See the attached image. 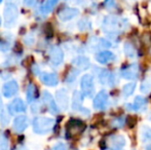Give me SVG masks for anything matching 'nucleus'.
I'll list each match as a JSON object with an SVG mask.
<instances>
[{
    "mask_svg": "<svg viewBox=\"0 0 151 150\" xmlns=\"http://www.w3.org/2000/svg\"><path fill=\"white\" fill-rule=\"evenodd\" d=\"M127 27H129L127 20L114 16L105 17V19L103 20V25H102L103 31L109 35L118 34L120 31L127 29Z\"/></svg>",
    "mask_w": 151,
    "mask_h": 150,
    "instance_id": "1",
    "label": "nucleus"
},
{
    "mask_svg": "<svg viewBox=\"0 0 151 150\" xmlns=\"http://www.w3.org/2000/svg\"><path fill=\"white\" fill-rule=\"evenodd\" d=\"M38 3V0H24V5L27 7H34Z\"/></svg>",
    "mask_w": 151,
    "mask_h": 150,
    "instance_id": "34",
    "label": "nucleus"
},
{
    "mask_svg": "<svg viewBox=\"0 0 151 150\" xmlns=\"http://www.w3.org/2000/svg\"><path fill=\"white\" fill-rule=\"evenodd\" d=\"M34 97H35V86L33 83H30L27 88V100L29 103H32Z\"/></svg>",
    "mask_w": 151,
    "mask_h": 150,
    "instance_id": "27",
    "label": "nucleus"
},
{
    "mask_svg": "<svg viewBox=\"0 0 151 150\" xmlns=\"http://www.w3.org/2000/svg\"><path fill=\"white\" fill-rule=\"evenodd\" d=\"M64 60V52L59 46L54 45L50 50V61L54 66H60Z\"/></svg>",
    "mask_w": 151,
    "mask_h": 150,
    "instance_id": "9",
    "label": "nucleus"
},
{
    "mask_svg": "<svg viewBox=\"0 0 151 150\" xmlns=\"http://www.w3.org/2000/svg\"><path fill=\"white\" fill-rule=\"evenodd\" d=\"M58 2H59V0H44V2L39 7L40 14H42L43 16H46V14H50V12L54 10V8L56 7Z\"/></svg>",
    "mask_w": 151,
    "mask_h": 150,
    "instance_id": "19",
    "label": "nucleus"
},
{
    "mask_svg": "<svg viewBox=\"0 0 151 150\" xmlns=\"http://www.w3.org/2000/svg\"><path fill=\"white\" fill-rule=\"evenodd\" d=\"M77 27L80 31H88L91 29V22L88 19H81L77 23Z\"/></svg>",
    "mask_w": 151,
    "mask_h": 150,
    "instance_id": "26",
    "label": "nucleus"
},
{
    "mask_svg": "<svg viewBox=\"0 0 151 150\" xmlns=\"http://www.w3.org/2000/svg\"><path fill=\"white\" fill-rule=\"evenodd\" d=\"M35 41V38H34L33 35H27L26 37L24 38V42L27 44V45H32Z\"/></svg>",
    "mask_w": 151,
    "mask_h": 150,
    "instance_id": "33",
    "label": "nucleus"
},
{
    "mask_svg": "<svg viewBox=\"0 0 151 150\" xmlns=\"http://www.w3.org/2000/svg\"><path fill=\"white\" fill-rule=\"evenodd\" d=\"M19 92V85L16 80H10L6 82L2 88V94L5 98H12Z\"/></svg>",
    "mask_w": 151,
    "mask_h": 150,
    "instance_id": "14",
    "label": "nucleus"
},
{
    "mask_svg": "<svg viewBox=\"0 0 151 150\" xmlns=\"http://www.w3.org/2000/svg\"><path fill=\"white\" fill-rule=\"evenodd\" d=\"M7 111L10 115H14L17 113L25 112L26 111V105L23 102V100L21 99H14V101L8 104L7 106Z\"/></svg>",
    "mask_w": 151,
    "mask_h": 150,
    "instance_id": "12",
    "label": "nucleus"
},
{
    "mask_svg": "<svg viewBox=\"0 0 151 150\" xmlns=\"http://www.w3.org/2000/svg\"><path fill=\"white\" fill-rule=\"evenodd\" d=\"M78 74H79V69H72L71 71L69 72V74H68L67 76V81L68 82H72V81H74L75 80V78H76V76H77Z\"/></svg>",
    "mask_w": 151,
    "mask_h": 150,
    "instance_id": "28",
    "label": "nucleus"
},
{
    "mask_svg": "<svg viewBox=\"0 0 151 150\" xmlns=\"http://www.w3.org/2000/svg\"><path fill=\"white\" fill-rule=\"evenodd\" d=\"M139 65L137 63H134V64H131L129 66L124 67V68L121 70L120 75L122 78L127 80H134L138 77L139 75Z\"/></svg>",
    "mask_w": 151,
    "mask_h": 150,
    "instance_id": "6",
    "label": "nucleus"
},
{
    "mask_svg": "<svg viewBox=\"0 0 151 150\" xmlns=\"http://www.w3.org/2000/svg\"><path fill=\"white\" fill-rule=\"evenodd\" d=\"M99 44H100V47H104V48H108L111 46V42L108 41L105 38H99Z\"/></svg>",
    "mask_w": 151,
    "mask_h": 150,
    "instance_id": "31",
    "label": "nucleus"
},
{
    "mask_svg": "<svg viewBox=\"0 0 151 150\" xmlns=\"http://www.w3.org/2000/svg\"><path fill=\"white\" fill-rule=\"evenodd\" d=\"M33 131L36 134L44 135L50 133L55 126V119L50 117H36L33 120Z\"/></svg>",
    "mask_w": 151,
    "mask_h": 150,
    "instance_id": "2",
    "label": "nucleus"
},
{
    "mask_svg": "<svg viewBox=\"0 0 151 150\" xmlns=\"http://www.w3.org/2000/svg\"><path fill=\"white\" fill-rule=\"evenodd\" d=\"M8 147V143H7V139L4 136L0 137V149L1 150H6Z\"/></svg>",
    "mask_w": 151,
    "mask_h": 150,
    "instance_id": "32",
    "label": "nucleus"
},
{
    "mask_svg": "<svg viewBox=\"0 0 151 150\" xmlns=\"http://www.w3.org/2000/svg\"><path fill=\"white\" fill-rule=\"evenodd\" d=\"M133 150H135V149H133Z\"/></svg>",
    "mask_w": 151,
    "mask_h": 150,
    "instance_id": "37",
    "label": "nucleus"
},
{
    "mask_svg": "<svg viewBox=\"0 0 151 150\" xmlns=\"http://www.w3.org/2000/svg\"><path fill=\"white\" fill-rule=\"evenodd\" d=\"M140 141L144 144L151 143V128L147 126H142L139 131Z\"/></svg>",
    "mask_w": 151,
    "mask_h": 150,
    "instance_id": "21",
    "label": "nucleus"
},
{
    "mask_svg": "<svg viewBox=\"0 0 151 150\" xmlns=\"http://www.w3.org/2000/svg\"><path fill=\"white\" fill-rule=\"evenodd\" d=\"M125 120L123 119V118L121 117H118V118H114L113 120H112L111 122V126H113V128H121V126L124 124Z\"/></svg>",
    "mask_w": 151,
    "mask_h": 150,
    "instance_id": "29",
    "label": "nucleus"
},
{
    "mask_svg": "<svg viewBox=\"0 0 151 150\" xmlns=\"http://www.w3.org/2000/svg\"><path fill=\"white\" fill-rule=\"evenodd\" d=\"M136 90V83L135 82H129V83L124 84L121 88V94L124 98H129L134 94Z\"/></svg>",
    "mask_w": 151,
    "mask_h": 150,
    "instance_id": "25",
    "label": "nucleus"
},
{
    "mask_svg": "<svg viewBox=\"0 0 151 150\" xmlns=\"http://www.w3.org/2000/svg\"><path fill=\"white\" fill-rule=\"evenodd\" d=\"M29 120L28 117L25 115H19L14 120V130L17 133H23L28 128Z\"/></svg>",
    "mask_w": 151,
    "mask_h": 150,
    "instance_id": "18",
    "label": "nucleus"
},
{
    "mask_svg": "<svg viewBox=\"0 0 151 150\" xmlns=\"http://www.w3.org/2000/svg\"><path fill=\"white\" fill-rule=\"evenodd\" d=\"M98 78H99V82L103 85L114 86L115 84V75L107 69H102L99 72Z\"/></svg>",
    "mask_w": 151,
    "mask_h": 150,
    "instance_id": "7",
    "label": "nucleus"
},
{
    "mask_svg": "<svg viewBox=\"0 0 151 150\" xmlns=\"http://www.w3.org/2000/svg\"><path fill=\"white\" fill-rule=\"evenodd\" d=\"M79 14V9L75 7H65L58 12V18L62 22H68Z\"/></svg>",
    "mask_w": 151,
    "mask_h": 150,
    "instance_id": "10",
    "label": "nucleus"
},
{
    "mask_svg": "<svg viewBox=\"0 0 151 150\" xmlns=\"http://www.w3.org/2000/svg\"><path fill=\"white\" fill-rule=\"evenodd\" d=\"M125 142L127 141L122 135H111L108 138V146L111 150H122Z\"/></svg>",
    "mask_w": 151,
    "mask_h": 150,
    "instance_id": "8",
    "label": "nucleus"
},
{
    "mask_svg": "<svg viewBox=\"0 0 151 150\" xmlns=\"http://www.w3.org/2000/svg\"><path fill=\"white\" fill-rule=\"evenodd\" d=\"M72 64L77 69H79V70H86V69H88V67L91 66V62H90V60H88V58L83 57V56H78V57H76L75 59H73Z\"/></svg>",
    "mask_w": 151,
    "mask_h": 150,
    "instance_id": "20",
    "label": "nucleus"
},
{
    "mask_svg": "<svg viewBox=\"0 0 151 150\" xmlns=\"http://www.w3.org/2000/svg\"><path fill=\"white\" fill-rule=\"evenodd\" d=\"M56 100L61 109L67 110L68 107H69V96H68L67 90H65V88H60V90H57Z\"/></svg>",
    "mask_w": 151,
    "mask_h": 150,
    "instance_id": "11",
    "label": "nucleus"
},
{
    "mask_svg": "<svg viewBox=\"0 0 151 150\" xmlns=\"http://www.w3.org/2000/svg\"><path fill=\"white\" fill-rule=\"evenodd\" d=\"M42 100H43L44 104L46 105V107L48 108L50 112L52 114H58L59 113V108L57 105L55 99L52 98V96L48 92H43L42 94Z\"/></svg>",
    "mask_w": 151,
    "mask_h": 150,
    "instance_id": "15",
    "label": "nucleus"
},
{
    "mask_svg": "<svg viewBox=\"0 0 151 150\" xmlns=\"http://www.w3.org/2000/svg\"><path fill=\"white\" fill-rule=\"evenodd\" d=\"M147 106V100L142 96H137L132 104H125L124 107H127L129 111H142Z\"/></svg>",
    "mask_w": 151,
    "mask_h": 150,
    "instance_id": "13",
    "label": "nucleus"
},
{
    "mask_svg": "<svg viewBox=\"0 0 151 150\" xmlns=\"http://www.w3.org/2000/svg\"><path fill=\"white\" fill-rule=\"evenodd\" d=\"M104 6L107 9H113L116 7V1L115 0H105L104 1Z\"/></svg>",
    "mask_w": 151,
    "mask_h": 150,
    "instance_id": "30",
    "label": "nucleus"
},
{
    "mask_svg": "<svg viewBox=\"0 0 151 150\" xmlns=\"http://www.w3.org/2000/svg\"><path fill=\"white\" fill-rule=\"evenodd\" d=\"M83 101V94H81L78 90H75L72 96V109L75 111H80Z\"/></svg>",
    "mask_w": 151,
    "mask_h": 150,
    "instance_id": "22",
    "label": "nucleus"
},
{
    "mask_svg": "<svg viewBox=\"0 0 151 150\" xmlns=\"http://www.w3.org/2000/svg\"><path fill=\"white\" fill-rule=\"evenodd\" d=\"M80 88L83 96L91 98L95 94V84H93V77L91 74H84L80 79Z\"/></svg>",
    "mask_w": 151,
    "mask_h": 150,
    "instance_id": "4",
    "label": "nucleus"
},
{
    "mask_svg": "<svg viewBox=\"0 0 151 150\" xmlns=\"http://www.w3.org/2000/svg\"><path fill=\"white\" fill-rule=\"evenodd\" d=\"M52 150H67V145L64 143H59L56 146H54Z\"/></svg>",
    "mask_w": 151,
    "mask_h": 150,
    "instance_id": "35",
    "label": "nucleus"
},
{
    "mask_svg": "<svg viewBox=\"0 0 151 150\" xmlns=\"http://www.w3.org/2000/svg\"><path fill=\"white\" fill-rule=\"evenodd\" d=\"M123 52L124 56L129 59H135L137 57V50L131 42H125L123 44Z\"/></svg>",
    "mask_w": 151,
    "mask_h": 150,
    "instance_id": "24",
    "label": "nucleus"
},
{
    "mask_svg": "<svg viewBox=\"0 0 151 150\" xmlns=\"http://www.w3.org/2000/svg\"><path fill=\"white\" fill-rule=\"evenodd\" d=\"M18 17H19V9L17 7V5L12 3V2H8L3 10V18H4L5 27L10 28V27L14 26L16 24L17 20H18Z\"/></svg>",
    "mask_w": 151,
    "mask_h": 150,
    "instance_id": "3",
    "label": "nucleus"
},
{
    "mask_svg": "<svg viewBox=\"0 0 151 150\" xmlns=\"http://www.w3.org/2000/svg\"><path fill=\"white\" fill-rule=\"evenodd\" d=\"M2 1H3V0H0V3H1V2H2Z\"/></svg>",
    "mask_w": 151,
    "mask_h": 150,
    "instance_id": "36",
    "label": "nucleus"
},
{
    "mask_svg": "<svg viewBox=\"0 0 151 150\" xmlns=\"http://www.w3.org/2000/svg\"><path fill=\"white\" fill-rule=\"evenodd\" d=\"M140 92L142 94H149L151 92V70L148 71L144 76L140 85Z\"/></svg>",
    "mask_w": 151,
    "mask_h": 150,
    "instance_id": "23",
    "label": "nucleus"
},
{
    "mask_svg": "<svg viewBox=\"0 0 151 150\" xmlns=\"http://www.w3.org/2000/svg\"><path fill=\"white\" fill-rule=\"evenodd\" d=\"M96 61L100 64H108V63H111L115 60V55L113 54L110 50H102V52H99L95 57Z\"/></svg>",
    "mask_w": 151,
    "mask_h": 150,
    "instance_id": "16",
    "label": "nucleus"
},
{
    "mask_svg": "<svg viewBox=\"0 0 151 150\" xmlns=\"http://www.w3.org/2000/svg\"><path fill=\"white\" fill-rule=\"evenodd\" d=\"M38 76H39V79L43 82L45 85L48 86H55L58 84L59 80L58 77L55 73L52 72H39L38 73Z\"/></svg>",
    "mask_w": 151,
    "mask_h": 150,
    "instance_id": "17",
    "label": "nucleus"
},
{
    "mask_svg": "<svg viewBox=\"0 0 151 150\" xmlns=\"http://www.w3.org/2000/svg\"><path fill=\"white\" fill-rule=\"evenodd\" d=\"M108 99H109V95L105 90H100L97 95H96L95 99H93V108L98 109V110H103L107 107L108 104Z\"/></svg>",
    "mask_w": 151,
    "mask_h": 150,
    "instance_id": "5",
    "label": "nucleus"
}]
</instances>
